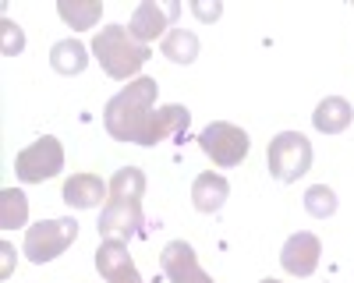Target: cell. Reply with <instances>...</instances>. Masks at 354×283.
Returning a JSON list of instances; mask_svg holds the SVG:
<instances>
[{"label":"cell","mask_w":354,"mask_h":283,"mask_svg":"<svg viewBox=\"0 0 354 283\" xmlns=\"http://www.w3.org/2000/svg\"><path fill=\"white\" fill-rule=\"evenodd\" d=\"M198 146H202V153L209 156L216 166H238L248 156V149H252V138L238 124L213 121V124H205L198 131Z\"/></svg>","instance_id":"cell-6"},{"label":"cell","mask_w":354,"mask_h":283,"mask_svg":"<svg viewBox=\"0 0 354 283\" xmlns=\"http://www.w3.org/2000/svg\"><path fill=\"white\" fill-rule=\"evenodd\" d=\"M142 195H145V174L138 166H121L110 177V198H138L142 202Z\"/></svg>","instance_id":"cell-20"},{"label":"cell","mask_w":354,"mask_h":283,"mask_svg":"<svg viewBox=\"0 0 354 283\" xmlns=\"http://www.w3.org/2000/svg\"><path fill=\"white\" fill-rule=\"evenodd\" d=\"M50 68L57 71V75H82L85 68H88V50H85V43H78V39H61V43H53V50H50Z\"/></svg>","instance_id":"cell-16"},{"label":"cell","mask_w":354,"mask_h":283,"mask_svg":"<svg viewBox=\"0 0 354 283\" xmlns=\"http://www.w3.org/2000/svg\"><path fill=\"white\" fill-rule=\"evenodd\" d=\"M96 231L103 241H131L142 234V202L138 198H106Z\"/></svg>","instance_id":"cell-7"},{"label":"cell","mask_w":354,"mask_h":283,"mask_svg":"<svg viewBox=\"0 0 354 283\" xmlns=\"http://www.w3.org/2000/svg\"><path fill=\"white\" fill-rule=\"evenodd\" d=\"M96 269L106 283H142V273L128 255L124 241H100L96 248Z\"/></svg>","instance_id":"cell-10"},{"label":"cell","mask_w":354,"mask_h":283,"mask_svg":"<svg viewBox=\"0 0 354 283\" xmlns=\"http://www.w3.org/2000/svg\"><path fill=\"white\" fill-rule=\"evenodd\" d=\"M188 124H192L188 106H181V103L156 106L149 128H145V135H142V146H156V142H167V138H174V135H185Z\"/></svg>","instance_id":"cell-12"},{"label":"cell","mask_w":354,"mask_h":283,"mask_svg":"<svg viewBox=\"0 0 354 283\" xmlns=\"http://www.w3.org/2000/svg\"><path fill=\"white\" fill-rule=\"evenodd\" d=\"M106 191H110V184H103V177H96V174H71L64 181L61 195L71 209H96L100 202H106Z\"/></svg>","instance_id":"cell-13"},{"label":"cell","mask_w":354,"mask_h":283,"mask_svg":"<svg viewBox=\"0 0 354 283\" xmlns=\"http://www.w3.org/2000/svg\"><path fill=\"white\" fill-rule=\"evenodd\" d=\"M192 14L198 21H216L223 14V4H220V0H213V4H209V0H192Z\"/></svg>","instance_id":"cell-23"},{"label":"cell","mask_w":354,"mask_h":283,"mask_svg":"<svg viewBox=\"0 0 354 283\" xmlns=\"http://www.w3.org/2000/svg\"><path fill=\"white\" fill-rule=\"evenodd\" d=\"M259 283H280V280H273V276H266V280H259Z\"/></svg>","instance_id":"cell-25"},{"label":"cell","mask_w":354,"mask_h":283,"mask_svg":"<svg viewBox=\"0 0 354 283\" xmlns=\"http://www.w3.org/2000/svg\"><path fill=\"white\" fill-rule=\"evenodd\" d=\"M78 237V223L71 216L64 219H39L36 226H28L25 231V255H28V262H36V266H46L53 262L57 255H64Z\"/></svg>","instance_id":"cell-4"},{"label":"cell","mask_w":354,"mask_h":283,"mask_svg":"<svg viewBox=\"0 0 354 283\" xmlns=\"http://www.w3.org/2000/svg\"><path fill=\"white\" fill-rule=\"evenodd\" d=\"M227 195H230V184L223 174H213V170H205V174L195 177L192 184V206L198 213H220L223 202H227Z\"/></svg>","instance_id":"cell-14"},{"label":"cell","mask_w":354,"mask_h":283,"mask_svg":"<svg viewBox=\"0 0 354 283\" xmlns=\"http://www.w3.org/2000/svg\"><path fill=\"white\" fill-rule=\"evenodd\" d=\"M319 255H322V244L315 234L308 231H298V234H290L283 251H280V266L290 273V276H312L315 266H319Z\"/></svg>","instance_id":"cell-11"},{"label":"cell","mask_w":354,"mask_h":283,"mask_svg":"<svg viewBox=\"0 0 354 283\" xmlns=\"http://www.w3.org/2000/svg\"><path fill=\"white\" fill-rule=\"evenodd\" d=\"M305 209H308V216H315V219H330V216L337 213V195H333V188L312 184V188L305 191Z\"/></svg>","instance_id":"cell-21"},{"label":"cell","mask_w":354,"mask_h":283,"mask_svg":"<svg viewBox=\"0 0 354 283\" xmlns=\"http://www.w3.org/2000/svg\"><path fill=\"white\" fill-rule=\"evenodd\" d=\"M156 92H160L156 78H135L106 103L103 124H106L113 142L142 146V135H145V128H149L153 113H156Z\"/></svg>","instance_id":"cell-1"},{"label":"cell","mask_w":354,"mask_h":283,"mask_svg":"<svg viewBox=\"0 0 354 283\" xmlns=\"http://www.w3.org/2000/svg\"><path fill=\"white\" fill-rule=\"evenodd\" d=\"M57 14H61L71 28L85 32V28H96V21L103 14V4L100 0H57Z\"/></svg>","instance_id":"cell-17"},{"label":"cell","mask_w":354,"mask_h":283,"mask_svg":"<svg viewBox=\"0 0 354 283\" xmlns=\"http://www.w3.org/2000/svg\"><path fill=\"white\" fill-rule=\"evenodd\" d=\"M28 219V198L18 188H4L0 191V226L4 231H15V226H25Z\"/></svg>","instance_id":"cell-19"},{"label":"cell","mask_w":354,"mask_h":283,"mask_svg":"<svg viewBox=\"0 0 354 283\" xmlns=\"http://www.w3.org/2000/svg\"><path fill=\"white\" fill-rule=\"evenodd\" d=\"M93 57L100 61V68L110 78L124 81V78L142 71V64L153 57V50L145 43H138L124 25H106V28H100L96 39H93Z\"/></svg>","instance_id":"cell-2"},{"label":"cell","mask_w":354,"mask_h":283,"mask_svg":"<svg viewBox=\"0 0 354 283\" xmlns=\"http://www.w3.org/2000/svg\"><path fill=\"white\" fill-rule=\"evenodd\" d=\"M351 121H354V110L344 96H326L312 113V124L322 135H340V131L351 128Z\"/></svg>","instance_id":"cell-15"},{"label":"cell","mask_w":354,"mask_h":283,"mask_svg":"<svg viewBox=\"0 0 354 283\" xmlns=\"http://www.w3.org/2000/svg\"><path fill=\"white\" fill-rule=\"evenodd\" d=\"M0 251H4V269H0V273H4V276H11V255H15V248L4 241V244H0Z\"/></svg>","instance_id":"cell-24"},{"label":"cell","mask_w":354,"mask_h":283,"mask_svg":"<svg viewBox=\"0 0 354 283\" xmlns=\"http://www.w3.org/2000/svg\"><path fill=\"white\" fill-rule=\"evenodd\" d=\"M160 50L174 64H192L198 57V36L192 32V28H170V32L163 36V43H160Z\"/></svg>","instance_id":"cell-18"},{"label":"cell","mask_w":354,"mask_h":283,"mask_svg":"<svg viewBox=\"0 0 354 283\" xmlns=\"http://www.w3.org/2000/svg\"><path fill=\"white\" fill-rule=\"evenodd\" d=\"M0 50H4V57H18L21 50H25V32H21V25L18 21H11V18H4L0 21Z\"/></svg>","instance_id":"cell-22"},{"label":"cell","mask_w":354,"mask_h":283,"mask_svg":"<svg viewBox=\"0 0 354 283\" xmlns=\"http://www.w3.org/2000/svg\"><path fill=\"white\" fill-rule=\"evenodd\" d=\"M266 166L280 184H294L298 177L308 174L312 166V142L301 131H280L270 142V153H266Z\"/></svg>","instance_id":"cell-3"},{"label":"cell","mask_w":354,"mask_h":283,"mask_svg":"<svg viewBox=\"0 0 354 283\" xmlns=\"http://www.w3.org/2000/svg\"><path fill=\"white\" fill-rule=\"evenodd\" d=\"M64 170V149L53 135H43L36 138L32 146H25L18 156H15V174L25 181V184H43L50 177H57Z\"/></svg>","instance_id":"cell-5"},{"label":"cell","mask_w":354,"mask_h":283,"mask_svg":"<svg viewBox=\"0 0 354 283\" xmlns=\"http://www.w3.org/2000/svg\"><path fill=\"white\" fill-rule=\"evenodd\" d=\"M160 266L170 283H216L209 273L198 266V255L188 241H170L160 255Z\"/></svg>","instance_id":"cell-8"},{"label":"cell","mask_w":354,"mask_h":283,"mask_svg":"<svg viewBox=\"0 0 354 283\" xmlns=\"http://www.w3.org/2000/svg\"><path fill=\"white\" fill-rule=\"evenodd\" d=\"M177 14H181V4H156V0H145V4L135 8V14H131V21H128V32H131L138 43L149 46L153 39L167 36V28H170V21H174Z\"/></svg>","instance_id":"cell-9"}]
</instances>
